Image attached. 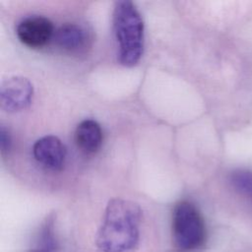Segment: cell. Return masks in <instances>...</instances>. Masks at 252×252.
<instances>
[{"instance_id": "1", "label": "cell", "mask_w": 252, "mask_h": 252, "mask_svg": "<svg viewBox=\"0 0 252 252\" xmlns=\"http://www.w3.org/2000/svg\"><path fill=\"white\" fill-rule=\"evenodd\" d=\"M142 210L130 200L113 198L108 201L102 222L95 235V245L101 252H129L140 239Z\"/></svg>"}, {"instance_id": "2", "label": "cell", "mask_w": 252, "mask_h": 252, "mask_svg": "<svg viewBox=\"0 0 252 252\" xmlns=\"http://www.w3.org/2000/svg\"><path fill=\"white\" fill-rule=\"evenodd\" d=\"M113 31L118 45V60L125 67L139 63L144 51V22L136 5L129 0L116 1Z\"/></svg>"}, {"instance_id": "3", "label": "cell", "mask_w": 252, "mask_h": 252, "mask_svg": "<svg viewBox=\"0 0 252 252\" xmlns=\"http://www.w3.org/2000/svg\"><path fill=\"white\" fill-rule=\"evenodd\" d=\"M174 247L181 252L201 248L207 239L206 224L199 209L190 201L177 202L171 218Z\"/></svg>"}, {"instance_id": "4", "label": "cell", "mask_w": 252, "mask_h": 252, "mask_svg": "<svg viewBox=\"0 0 252 252\" xmlns=\"http://www.w3.org/2000/svg\"><path fill=\"white\" fill-rule=\"evenodd\" d=\"M32 82L22 76H13L0 85V107L3 111L15 113L28 108L33 98Z\"/></svg>"}, {"instance_id": "5", "label": "cell", "mask_w": 252, "mask_h": 252, "mask_svg": "<svg viewBox=\"0 0 252 252\" xmlns=\"http://www.w3.org/2000/svg\"><path fill=\"white\" fill-rule=\"evenodd\" d=\"M55 33L52 22L43 16L33 15L23 19L16 28L19 40L30 48H41L45 46Z\"/></svg>"}, {"instance_id": "6", "label": "cell", "mask_w": 252, "mask_h": 252, "mask_svg": "<svg viewBox=\"0 0 252 252\" xmlns=\"http://www.w3.org/2000/svg\"><path fill=\"white\" fill-rule=\"evenodd\" d=\"M32 156L42 167L51 171H59L65 164L67 150L58 137L46 135L34 142Z\"/></svg>"}, {"instance_id": "7", "label": "cell", "mask_w": 252, "mask_h": 252, "mask_svg": "<svg viewBox=\"0 0 252 252\" xmlns=\"http://www.w3.org/2000/svg\"><path fill=\"white\" fill-rule=\"evenodd\" d=\"M55 44L69 53H82L91 45L92 35L90 31L78 23H65L61 25L53 36Z\"/></svg>"}, {"instance_id": "8", "label": "cell", "mask_w": 252, "mask_h": 252, "mask_svg": "<svg viewBox=\"0 0 252 252\" xmlns=\"http://www.w3.org/2000/svg\"><path fill=\"white\" fill-rule=\"evenodd\" d=\"M75 141L82 152L86 154L96 153L103 141L100 125L94 119L81 121L75 130Z\"/></svg>"}, {"instance_id": "9", "label": "cell", "mask_w": 252, "mask_h": 252, "mask_svg": "<svg viewBox=\"0 0 252 252\" xmlns=\"http://www.w3.org/2000/svg\"><path fill=\"white\" fill-rule=\"evenodd\" d=\"M29 252H58L54 215H49L40 224Z\"/></svg>"}, {"instance_id": "10", "label": "cell", "mask_w": 252, "mask_h": 252, "mask_svg": "<svg viewBox=\"0 0 252 252\" xmlns=\"http://www.w3.org/2000/svg\"><path fill=\"white\" fill-rule=\"evenodd\" d=\"M229 183L239 194L252 201V171L236 169L229 174Z\"/></svg>"}, {"instance_id": "11", "label": "cell", "mask_w": 252, "mask_h": 252, "mask_svg": "<svg viewBox=\"0 0 252 252\" xmlns=\"http://www.w3.org/2000/svg\"><path fill=\"white\" fill-rule=\"evenodd\" d=\"M12 147V136L9 131L4 125L0 127V149L2 155L9 153Z\"/></svg>"}]
</instances>
